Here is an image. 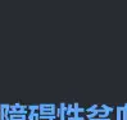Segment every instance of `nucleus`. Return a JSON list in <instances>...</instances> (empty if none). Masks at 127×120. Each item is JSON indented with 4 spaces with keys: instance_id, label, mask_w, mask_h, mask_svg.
Returning <instances> with one entry per match:
<instances>
[{
    "instance_id": "obj_1",
    "label": "nucleus",
    "mask_w": 127,
    "mask_h": 120,
    "mask_svg": "<svg viewBox=\"0 0 127 120\" xmlns=\"http://www.w3.org/2000/svg\"><path fill=\"white\" fill-rule=\"evenodd\" d=\"M27 109L30 110V111H39L40 110V106H36V105H31V106H27Z\"/></svg>"
},
{
    "instance_id": "obj_2",
    "label": "nucleus",
    "mask_w": 127,
    "mask_h": 120,
    "mask_svg": "<svg viewBox=\"0 0 127 120\" xmlns=\"http://www.w3.org/2000/svg\"><path fill=\"white\" fill-rule=\"evenodd\" d=\"M13 106H14V107H16V109H21V107H22V105L17 102V103H14V105H13Z\"/></svg>"
}]
</instances>
